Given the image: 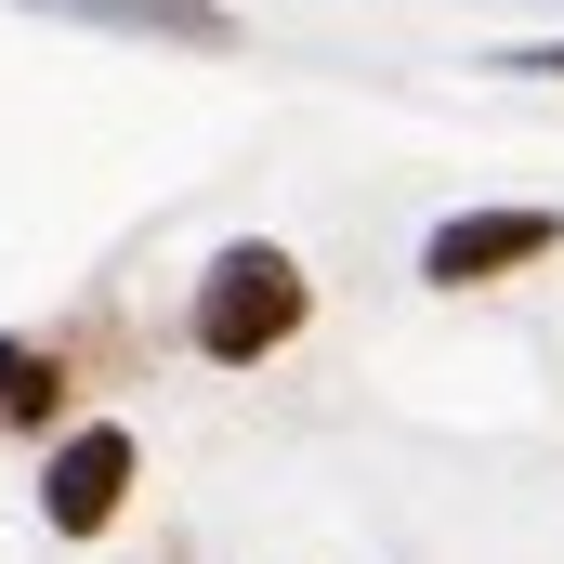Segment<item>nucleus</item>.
I'll return each instance as SVG.
<instances>
[{
  "mask_svg": "<svg viewBox=\"0 0 564 564\" xmlns=\"http://www.w3.org/2000/svg\"><path fill=\"white\" fill-rule=\"evenodd\" d=\"M53 421H66V355L0 341V433H53Z\"/></svg>",
  "mask_w": 564,
  "mask_h": 564,
  "instance_id": "obj_5",
  "label": "nucleus"
},
{
  "mask_svg": "<svg viewBox=\"0 0 564 564\" xmlns=\"http://www.w3.org/2000/svg\"><path fill=\"white\" fill-rule=\"evenodd\" d=\"M552 250H564V210H446L421 237V276L433 289H499L525 263H552Z\"/></svg>",
  "mask_w": 564,
  "mask_h": 564,
  "instance_id": "obj_2",
  "label": "nucleus"
},
{
  "mask_svg": "<svg viewBox=\"0 0 564 564\" xmlns=\"http://www.w3.org/2000/svg\"><path fill=\"white\" fill-rule=\"evenodd\" d=\"M26 13H66V26H132V40H184V53H237V13H210V0H26Z\"/></svg>",
  "mask_w": 564,
  "mask_h": 564,
  "instance_id": "obj_4",
  "label": "nucleus"
},
{
  "mask_svg": "<svg viewBox=\"0 0 564 564\" xmlns=\"http://www.w3.org/2000/svg\"><path fill=\"white\" fill-rule=\"evenodd\" d=\"M302 315H315V276H302V250L276 237H237V250H210V276L184 302V341L210 355V368H263L302 341Z\"/></svg>",
  "mask_w": 564,
  "mask_h": 564,
  "instance_id": "obj_1",
  "label": "nucleus"
},
{
  "mask_svg": "<svg viewBox=\"0 0 564 564\" xmlns=\"http://www.w3.org/2000/svg\"><path fill=\"white\" fill-rule=\"evenodd\" d=\"M132 459L144 446L119 421H79L66 446H53V473H40V525H53V539H106L119 499H132Z\"/></svg>",
  "mask_w": 564,
  "mask_h": 564,
  "instance_id": "obj_3",
  "label": "nucleus"
}]
</instances>
